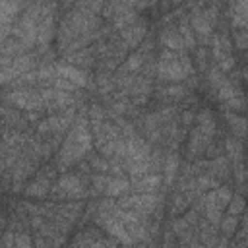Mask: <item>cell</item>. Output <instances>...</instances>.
Masks as SVG:
<instances>
[{
    "label": "cell",
    "instance_id": "21",
    "mask_svg": "<svg viewBox=\"0 0 248 248\" xmlns=\"http://www.w3.org/2000/svg\"><path fill=\"white\" fill-rule=\"evenodd\" d=\"M190 207V202L186 200V196L184 194H180V192H176L174 196H172V200H170V205H169V209H170V213L172 215H182V213H186V209Z\"/></svg>",
    "mask_w": 248,
    "mask_h": 248
},
{
    "label": "cell",
    "instance_id": "14",
    "mask_svg": "<svg viewBox=\"0 0 248 248\" xmlns=\"http://www.w3.org/2000/svg\"><path fill=\"white\" fill-rule=\"evenodd\" d=\"M132 188H130V180L124 176V178H118V176H108V182H107V188H105V194L108 198H120L124 194H128Z\"/></svg>",
    "mask_w": 248,
    "mask_h": 248
},
{
    "label": "cell",
    "instance_id": "5",
    "mask_svg": "<svg viewBox=\"0 0 248 248\" xmlns=\"http://www.w3.org/2000/svg\"><path fill=\"white\" fill-rule=\"evenodd\" d=\"M194 12L190 14V27L194 31V37H198V41L202 45H207L211 35H213V25L209 23V19L203 14V4H194Z\"/></svg>",
    "mask_w": 248,
    "mask_h": 248
},
{
    "label": "cell",
    "instance_id": "9",
    "mask_svg": "<svg viewBox=\"0 0 248 248\" xmlns=\"http://www.w3.org/2000/svg\"><path fill=\"white\" fill-rule=\"evenodd\" d=\"M161 180H163L161 174L149 172V174H145V176H141L138 180H132L130 182V188L136 194H155L159 190V186H161Z\"/></svg>",
    "mask_w": 248,
    "mask_h": 248
},
{
    "label": "cell",
    "instance_id": "10",
    "mask_svg": "<svg viewBox=\"0 0 248 248\" xmlns=\"http://www.w3.org/2000/svg\"><path fill=\"white\" fill-rule=\"evenodd\" d=\"M50 186H52V182L46 176H43L41 172H37V176L29 184H25L23 194L29 198H46L50 194Z\"/></svg>",
    "mask_w": 248,
    "mask_h": 248
},
{
    "label": "cell",
    "instance_id": "4",
    "mask_svg": "<svg viewBox=\"0 0 248 248\" xmlns=\"http://www.w3.org/2000/svg\"><path fill=\"white\" fill-rule=\"evenodd\" d=\"M4 99L10 101L12 105H16L21 110H37V112H43L46 108V105H45L39 89L35 91L31 87H19L16 91H10V93H6Z\"/></svg>",
    "mask_w": 248,
    "mask_h": 248
},
{
    "label": "cell",
    "instance_id": "33",
    "mask_svg": "<svg viewBox=\"0 0 248 248\" xmlns=\"http://www.w3.org/2000/svg\"><path fill=\"white\" fill-rule=\"evenodd\" d=\"M194 118H196V112H194L192 108H186V110L182 112V116H180V122H182L184 126H188V124L194 122Z\"/></svg>",
    "mask_w": 248,
    "mask_h": 248
},
{
    "label": "cell",
    "instance_id": "30",
    "mask_svg": "<svg viewBox=\"0 0 248 248\" xmlns=\"http://www.w3.org/2000/svg\"><path fill=\"white\" fill-rule=\"evenodd\" d=\"M234 64H236V60L229 54V56H225V58H221L219 62H217V70H221L223 74L225 72H231V70H234Z\"/></svg>",
    "mask_w": 248,
    "mask_h": 248
},
{
    "label": "cell",
    "instance_id": "31",
    "mask_svg": "<svg viewBox=\"0 0 248 248\" xmlns=\"http://www.w3.org/2000/svg\"><path fill=\"white\" fill-rule=\"evenodd\" d=\"M188 229H190V225L186 223V219H184V217H180V219H176V221L172 223V232H174V234H178V236H180L182 232H186Z\"/></svg>",
    "mask_w": 248,
    "mask_h": 248
},
{
    "label": "cell",
    "instance_id": "28",
    "mask_svg": "<svg viewBox=\"0 0 248 248\" xmlns=\"http://www.w3.org/2000/svg\"><path fill=\"white\" fill-rule=\"evenodd\" d=\"M215 196H217L219 203L227 209V205H229V202H231V198H232L231 188H227V186H217V188H215Z\"/></svg>",
    "mask_w": 248,
    "mask_h": 248
},
{
    "label": "cell",
    "instance_id": "2",
    "mask_svg": "<svg viewBox=\"0 0 248 248\" xmlns=\"http://www.w3.org/2000/svg\"><path fill=\"white\" fill-rule=\"evenodd\" d=\"M157 74L161 79L176 83V81H182L194 74V64H192L190 56H186L184 52H174V50L165 48L159 56Z\"/></svg>",
    "mask_w": 248,
    "mask_h": 248
},
{
    "label": "cell",
    "instance_id": "29",
    "mask_svg": "<svg viewBox=\"0 0 248 248\" xmlns=\"http://www.w3.org/2000/svg\"><path fill=\"white\" fill-rule=\"evenodd\" d=\"M232 41H234V46L244 50L246 48V43H248V31L246 29H238V31H232Z\"/></svg>",
    "mask_w": 248,
    "mask_h": 248
},
{
    "label": "cell",
    "instance_id": "15",
    "mask_svg": "<svg viewBox=\"0 0 248 248\" xmlns=\"http://www.w3.org/2000/svg\"><path fill=\"white\" fill-rule=\"evenodd\" d=\"M0 54H2V56H8V58H17V56H21V54H27V46H25L19 39L10 37L8 41H4V43L0 45Z\"/></svg>",
    "mask_w": 248,
    "mask_h": 248
},
{
    "label": "cell",
    "instance_id": "22",
    "mask_svg": "<svg viewBox=\"0 0 248 248\" xmlns=\"http://www.w3.org/2000/svg\"><path fill=\"white\" fill-rule=\"evenodd\" d=\"M107 182H108V174H101V172L93 174L91 180H89V184H91V186H89V194H93V196H97V194H105Z\"/></svg>",
    "mask_w": 248,
    "mask_h": 248
},
{
    "label": "cell",
    "instance_id": "20",
    "mask_svg": "<svg viewBox=\"0 0 248 248\" xmlns=\"http://www.w3.org/2000/svg\"><path fill=\"white\" fill-rule=\"evenodd\" d=\"M225 149H227V155L232 159V163L242 161V143H240V140H236V138H227V140H225Z\"/></svg>",
    "mask_w": 248,
    "mask_h": 248
},
{
    "label": "cell",
    "instance_id": "27",
    "mask_svg": "<svg viewBox=\"0 0 248 248\" xmlns=\"http://www.w3.org/2000/svg\"><path fill=\"white\" fill-rule=\"evenodd\" d=\"M225 81H227V76H225L221 70H217V66H213V68L209 70V83H211L215 89H219Z\"/></svg>",
    "mask_w": 248,
    "mask_h": 248
},
{
    "label": "cell",
    "instance_id": "19",
    "mask_svg": "<svg viewBox=\"0 0 248 248\" xmlns=\"http://www.w3.org/2000/svg\"><path fill=\"white\" fill-rule=\"evenodd\" d=\"M225 118H227L229 126H231L232 134L238 136V138H244V132H246V120H244L242 116H236L234 112H227Z\"/></svg>",
    "mask_w": 248,
    "mask_h": 248
},
{
    "label": "cell",
    "instance_id": "23",
    "mask_svg": "<svg viewBox=\"0 0 248 248\" xmlns=\"http://www.w3.org/2000/svg\"><path fill=\"white\" fill-rule=\"evenodd\" d=\"M161 93H163V97H167V99H182V97L188 95V87H184V85H180V83H174V85L163 87Z\"/></svg>",
    "mask_w": 248,
    "mask_h": 248
},
{
    "label": "cell",
    "instance_id": "1",
    "mask_svg": "<svg viewBox=\"0 0 248 248\" xmlns=\"http://www.w3.org/2000/svg\"><path fill=\"white\" fill-rule=\"evenodd\" d=\"M93 147V136H91V128H89V120L79 114L70 130L66 140L62 141L60 149H58V157H56V169L66 170L68 167L76 165L83 155H87Z\"/></svg>",
    "mask_w": 248,
    "mask_h": 248
},
{
    "label": "cell",
    "instance_id": "7",
    "mask_svg": "<svg viewBox=\"0 0 248 248\" xmlns=\"http://www.w3.org/2000/svg\"><path fill=\"white\" fill-rule=\"evenodd\" d=\"M54 70H56V78H64L70 83H74L76 87H85L89 83L87 72L85 70H79V68H76L72 64H56Z\"/></svg>",
    "mask_w": 248,
    "mask_h": 248
},
{
    "label": "cell",
    "instance_id": "3",
    "mask_svg": "<svg viewBox=\"0 0 248 248\" xmlns=\"http://www.w3.org/2000/svg\"><path fill=\"white\" fill-rule=\"evenodd\" d=\"M56 10H58V4H52V2L45 4V2H41L39 23H37V45L41 46V50L48 48V43L56 35V27H54Z\"/></svg>",
    "mask_w": 248,
    "mask_h": 248
},
{
    "label": "cell",
    "instance_id": "16",
    "mask_svg": "<svg viewBox=\"0 0 248 248\" xmlns=\"http://www.w3.org/2000/svg\"><path fill=\"white\" fill-rule=\"evenodd\" d=\"M163 170H165V184L167 186H172L174 176L178 172V155L174 151L167 153V157L163 159Z\"/></svg>",
    "mask_w": 248,
    "mask_h": 248
},
{
    "label": "cell",
    "instance_id": "18",
    "mask_svg": "<svg viewBox=\"0 0 248 248\" xmlns=\"http://www.w3.org/2000/svg\"><path fill=\"white\" fill-rule=\"evenodd\" d=\"M238 223H240V217H236V215H225L223 219H221V232H223V236L225 238H231V236H234V232H236V229H238Z\"/></svg>",
    "mask_w": 248,
    "mask_h": 248
},
{
    "label": "cell",
    "instance_id": "26",
    "mask_svg": "<svg viewBox=\"0 0 248 248\" xmlns=\"http://www.w3.org/2000/svg\"><path fill=\"white\" fill-rule=\"evenodd\" d=\"M14 248H33V238L25 231L16 232V236H14Z\"/></svg>",
    "mask_w": 248,
    "mask_h": 248
},
{
    "label": "cell",
    "instance_id": "32",
    "mask_svg": "<svg viewBox=\"0 0 248 248\" xmlns=\"http://www.w3.org/2000/svg\"><path fill=\"white\" fill-rule=\"evenodd\" d=\"M33 248H54V246H52V242H50L48 238H45V236L37 234V236H35V240H33Z\"/></svg>",
    "mask_w": 248,
    "mask_h": 248
},
{
    "label": "cell",
    "instance_id": "12",
    "mask_svg": "<svg viewBox=\"0 0 248 248\" xmlns=\"http://www.w3.org/2000/svg\"><path fill=\"white\" fill-rule=\"evenodd\" d=\"M161 45L167 48V50H174V52H184L186 48H184V43H182V39H180V35H178V31H176V27H167V29H163V33H161Z\"/></svg>",
    "mask_w": 248,
    "mask_h": 248
},
{
    "label": "cell",
    "instance_id": "11",
    "mask_svg": "<svg viewBox=\"0 0 248 248\" xmlns=\"http://www.w3.org/2000/svg\"><path fill=\"white\" fill-rule=\"evenodd\" d=\"M229 10H231L232 27H236V29H246V23H248V2H246V0L232 2V4L229 6Z\"/></svg>",
    "mask_w": 248,
    "mask_h": 248
},
{
    "label": "cell",
    "instance_id": "6",
    "mask_svg": "<svg viewBox=\"0 0 248 248\" xmlns=\"http://www.w3.org/2000/svg\"><path fill=\"white\" fill-rule=\"evenodd\" d=\"M145 35H147V25H145V21H140V19L120 31V39L128 48H136L138 45H141Z\"/></svg>",
    "mask_w": 248,
    "mask_h": 248
},
{
    "label": "cell",
    "instance_id": "34",
    "mask_svg": "<svg viewBox=\"0 0 248 248\" xmlns=\"http://www.w3.org/2000/svg\"><path fill=\"white\" fill-rule=\"evenodd\" d=\"M39 116H41V112H37V110H25V120L27 122H35V120H39Z\"/></svg>",
    "mask_w": 248,
    "mask_h": 248
},
{
    "label": "cell",
    "instance_id": "8",
    "mask_svg": "<svg viewBox=\"0 0 248 248\" xmlns=\"http://www.w3.org/2000/svg\"><path fill=\"white\" fill-rule=\"evenodd\" d=\"M213 141V138H207L205 134L200 132V128H194L190 132V141H188V157L190 159H196L200 155L205 153V147Z\"/></svg>",
    "mask_w": 248,
    "mask_h": 248
},
{
    "label": "cell",
    "instance_id": "25",
    "mask_svg": "<svg viewBox=\"0 0 248 248\" xmlns=\"http://www.w3.org/2000/svg\"><path fill=\"white\" fill-rule=\"evenodd\" d=\"M227 211H229V215H236V217H240L244 213V198H242V194H236V196L231 198V202L227 205Z\"/></svg>",
    "mask_w": 248,
    "mask_h": 248
},
{
    "label": "cell",
    "instance_id": "13",
    "mask_svg": "<svg viewBox=\"0 0 248 248\" xmlns=\"http://www.w3.org/2000/svg\"><path fill=\"white\" fill-rule=\"evenodd\" d=\"M23 8H25V4H21V2H6V0H2L0 2V25L14 23Z\"/></svg>",
    "mask_w": 248,
    "mask_h": 248
},
{
    "label": "cell",
    "instance_id": "17",
    "mask_svg": "<svg viewBox=\"0 0 248 248\" xmlns=\"http://www.w3.org/2000/svg\"><path fill=\"white\" fill-rule=\"evenodd\" d=\"M141 64H143V54L134 52L124 60V64H120V74H134L141 68Z\"/></svg>",
    "mask_w": 248,
    "mask_h": 248
},
{
    "label": "cell",
    "instance_id": "24",
    "mask_svg": "<svg viewBox=\"0 0 248 248\" xmlns=\"http://www.w3.org/2000/svg\"><path fill=\"white\" fill-rule=\"evenodd\" d=\"M89 167L101 174H107L108 172V159H105L103 155H89Z\"/></svg>",
    "mask_w": 248,
    "mask_h": 248
}]
</instances>
